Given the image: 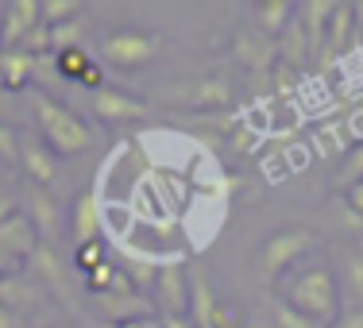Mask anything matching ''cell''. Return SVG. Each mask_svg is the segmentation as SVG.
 Returning a JSON list of instances; mask_svg holds the SVG:
<instances>
[{"instance_id":"obj_30","label":"cell","mask_w":363,"mask_h":328,"mask_svg":"<svg viewBox=\"0 0 363 328\" xmlns=\"http://www.w3.org/2000/svg\"><path fill=\"white\" fill-rule=\"evenodd\" d=\"M344 201L352 205V213H363V182H356V186L344 189Z\"/></svg>"},{"instance_id":"obj_22","label":"cell","mask_w":363,"mask_h":328,"mask_svg":"<svg viewBox=\"0 0 363 328\" xmlns=\"http://www.w3.org/2000/svg\"><path fill=\"white\" fill-rule=\"evenodd\" d=\"M194 105H228V85L224 81H201V85H194V93H186Z\"/></svg>"},{"instance_id":"obj_13","label":"cell","mask_w":363,"mask_h":328,"mask_svg":"<svg viewBox=\"0 0 363 328\" xmlns=\"http://www.w3.org/2000/svg\"><path fill=\"white\" fill-rule=\"evenodd\" d=\"M101 301V313L108 317V321H135V317H147V301L140 293H132V298H116V293H97Z\"/></svg>"},{"instance_id":"obj_16","label":"cell","mask_w":363,"mask_h":328,"mask_svg":"<svg viewBox=\"0 0 363 328\" xmlns=\"http://www.w3.org/2000/svg\"><path fill=\"white\" fill-rule=\"evenodd\" d=\"M55 201H50V193L47 189H31L28 193V220L35 224V232L39 236H50L55 232Z\"/></svg>"},{"instance_id":"obj_15","label":"cell","mask_w":363,"mask_h":328,"mask_svg":"<svg viewBox=\"0 0 363 328\" xmlns=\"http://www.w3.org/2000/svg\"><path fill=\"white\" fill-rule=\"evenodd\" d=\"M352 31H356V8H352L348 0H344V4L333 12L328 28H325V43H328V50H344V47H348V39H352Z\"/></svg>"},{"instance_id":"obj_25","label":"cell","mask_w":363,"mask_h":328,"mask_svg":"<svg viewBox=\"0 0 363 328\" xmlns=\"http://www.w3.org/2000/svg\"><path fill=\"white\" fill-rule=\"evenodd\" d=\"M112 282H116V271H112L108 263H97V266L89 271V290H93V293H108Z\"/></svg>"},{"instance_id":"obj_3","label":"cell","mask_w":363,"mask_h":328,"mask_svg":"<svg viewBox=\"0 0 363 328\" xmlns=\"http://www.w3.org/2000/svg\"><path fill=\"white\" fill-rule=\"evenodd\" d=\"M162 39L147 35V31H112V35L101 39V58L108 66H120V70H135V66L151 62L159 55Z\"/></svg>"},{"instance_id":"obj_1","label":"cell","mask_w":363,"mask_h":328,"mask_svg":"<svg viewBox=\"0 0 363 328\" xmlns=\"http://www.w3.org/2000/svg\"><path fill=\"white\" fill-rule=\"evenodd\" d=\"M31 105H35V120H39L43 135H47L50 151H58V154H82V151H89L93 132L66 105L43 97V93H31Z\"/></svg>"},{"instance_id":"obj_17","label":"cell","mask_w":363,"mask_h":328,"mask_svg":"<svg viewBox=\"0 0 363 328\" xmlns=\"http://www.w3.org/2000/svg\"><path fill=\"white\" fill-rule=\"evenodd\" d=\"M309 147H313L321 159L344 154V151H348V132H344V124H340V128H336V124H325V128H317V132L309 135Z\"/></svg>"},{"instance_id":"obj_14","label":"cell","mask_w":363,"mask_h":328,"mask_svg":"<svg viewBox=\"0 0 363 328\" xmlns=\"http://www.w3.org/2000/svg\"><path fill=\"white\" fill-rule=\"evenodd\" d=\"M101 228V213H97V193H85L74 209V239L77 244H93Z\"/></svg>"},{"instance_id":"obj_21","label":"cell","mask_w":363,"mask_h":328,"mask_svg":"<svg viewBox=\"0 0 363 328\" xmlns=\"http://www.w3.org/2000/svg\"><path fill=\"white\" fill-rule=\"evenodd\" d=\"M89 66H93V58L85 55L82 47H70V50H62V55H58V74L70 77V81H82Z\"/></svg>"},{"instance_id":"obj_28","label":"cell","mask_w":363,"mask_h":328,"mask_svg":"<svg viewBox=\"0 0 363 328\" xmlns=\"http://www.w3.org/2000/svg\"><path fill=\"white\" fill-rule=\"evenodd\" d=\"M0 159L4 162H20V140L12 135V128L0 124Z\"/></svg>"},{"instance_id":"obj_33","label":"cell","mask_w":363,"mask_h":328,"mask_svg":"<svg viewBox=\"0 0 363 328\" xmlns=\"http://www.w3.org/2000/svg\"><path fill=\"white\" fill-rule=\"evenodd\" d=\"M159 324H162V328H194V324L186 321V317H174V313H167V317H162Z\"/></svg>"},{"instance_id":"obj_8","label":"cell","mask_w":363,"mask_h":328,"mask_svg":"<svg viewBox=\"0 0 363 328\" xmlns=\"http://www.w3.org/2000/svg\"><path fill=\"white\" fill-rule=\"evenodd\" d=\"M155 293H159V305L174 317L189 313V290H186V274L178 271V263H167L155 274Z\"/></svg>"},{"instance_id":"obj_20","label":"cell","mask_w":363,"mask_h":328,"mask_svg":"<svg viewBox=\"0 0 363 328\" xmlns=\"http://www.w3.org/2000/svg\"><path fill=\"white\" fill-rule=\"evenodd\" d=\"M77 12H82V0H39V20L47 28H55L62 20H74Z\"/></svg>"},{"instance_id":"obj_32","label":"cell","mask_w":363,"mask_h":328,"mask_svg":"<svg viewBox=\"0 0 363 328\" xmlns=\"http://www.w3.org/2000/svg\"><path fill=\"white\" fill-rule=\"evenodd\" d=\"M116 328H162V324L151 321V317H135V321H120Z\"/></svg>"},{"instance_id":"obj_11","label":"cell","mask_w":363,"mask_h":328,"mask_svg":"<svg viewBox=\"0 0 363 328\" xmlns=\"http://www.w3.org/2000/svg\"><path fill=\"white\" fill-rule=\"evenodd\" d=\"M236 55H240V62H247L252 70H263L274 58V43H271V35H263V31H244V35H236Z\"/></svg>"},{"instance_id":"obj_34","label":"cell","mask_w":363,"mask_h":328,"mask_svg":"<svg viewBox=\"0 0 363 328\" xmlns=\"http://www.w3.org/2000/svg\"><path fill=\"white\" fill-rule=\"evenodd\" d=\"M16 213V205H12V197H0V220H8Z\"/></svg>"},{"instance_id":"obj_29","label":"cell","mask_w":363,"mask_h":328,"mask_svg":"<svg viewBox=\"0 0 363 328\" xmlns=\"http://www.w3.org/2000/svg\"><path fill=\"white\" fill-rule=\"evenodd\" d=\"M279 324H282V328H317L313 321H306V317H301L298 309H290V305L279 309Z\"/></svg>"},{"instance_id":"obj_4","label":"cell","mask_w":363,"mask_h":328,"mask_svg":"<svg viewBox=\"0 0 363 328\" xmlns=\"http://www.w3.org/2000/svg\"><path fill=\"white\" fill-rule=\"evenodd\" d=\"M35 244H39V232L28 217L12 213L8 220H0V274L20 266L28 255H35Z\"/></svg>"},{"instance_id":"obj_23","label":"cell","mask_w":363,"mask_h":328,"mask_svg":"<svg viewBox=\"0 0 363 328\" xmlns=\"http://www.w3.org/2000/svg\"><path fill=\"white\" fill-rule=\"evenodd\" d=\"M356 182H363V143L356 147V151H348V162H344L340 174H336V186L340 189H348Z\"/></svg>"},{"instance_id":"obj_31","label":"cell","mask_w":363,"mask_h":328,"mask_svg":"<svg viewBox=\"0 0 363 328\" xmlns=\"http://www.w3.org/2000/svg\"><path fill=\"white\" fill-rule=\"evenodd\" d=\"M333 328H363V309H352L348 317H336Z\"/></svg>"},{"instance_id":"obj_18","label":"cell","mask_w":363,"mask_h":328,"mask_svg":"<svg viewBox=\"0 0 363 328\" xmlns=\"http://www.w3.org/2000/svg\"><path fill=\"white\" fill-rule=\"evenodd\" d=\"M85 28H89V23H85L82 16H74V20L55 23V28H50V50H55V55H62V50H70V47H82Z\"/></svg>"},{"instance_id":"obj_7","label":"cell","mask_w":363,"mask_h":328,"mask_svg":"<svg viewBox=\"0 0 363 328\" xmlns=\"http://www.w3.org/2000/svg\"><path fill=\"white\" fill-rule=\"evenodd\" d=\"M39 0H8V12H4V31H0V50L8 47H20L23 35L31 28H39Z\"/></svg>"},{"instance_id":"obj_5","label":"cell","mask_w":363,"mask_h":328,"mask_svg":"<svg viewBox=\"0 0 363 328\" xmlns=\"http://www.w3.org/2000/svg\"><path fill=\"white\" fill-rule=\"evenodd\" d=\"M313 244V232H306V228H282V232H274L271 239H267V247H263V274L267 278H279L282 271L294 263L298 255H306V247Z\"/></svg>"},{"instance_id":"obj_2","label":"cell","mask_w":363,"mask_h":328,"mask_svg":"<svg viewBox=\"0 0 363 328\" xmlns=\"http://www.w3.org/2000/svg\"><path fill=\"white\" fill-rule=\"evenodd\" d=\"M290 309H298L306 321L328 324L336 317V278L328 266H313V271L298 274L290 286Z\"/></svg>"},{"instance_id":"obj_24","label":"cell","mask_w":363,"mask_h":328,"mask_svg":"<svg viewBox=\"0 0 363 328\" xmlns=\"http://www.w3.org/2000/svg\"><path fill=\"white\" fill-rule=\"evenodd\" d=\"M20 47L28 50V55H35V58H39L43 50L50 47V28H47V23H39V28H31L28 35H23V43H20Z\"/></svg>"},{"instance_id":"obj_27","label":"cell","mask_w":363,"mask_h":328,"mask_svg":"<svg viewBox=\"0 0 363 328\" xmlns=\"http://www.w3.org/2000/svg\"><path fill=\"white\" fill-rule=\"evenodd\" d=\"M97 263H105V251H101L97 239H93V244H77V266H82V271H93Z\"/></svg>"},{"instance_id":"obj_26","label":"cell","mask_w":363,"mask_h":328,"mask_svg":"<svg viewBox=\"0 0 363 328\" xmlns=\"http://www.w3.org/2000/svg\"><path fill=\"white\" fill-rule=\"evenodd\" d=\"M348 286H352V298L363 309V255H348Z\"/></svg>"},{"instance_id":"obj_10","label":"cell","mask_w":363,"mask_h":328,"mask_svg":"<svg viewBox=\"0 0 363 328\" xmlns=\"http://www.w3.org/2000/svg\"><path fill=\"white\" fill-rule=\"evenodd\" d=\"M31 70H35V55H28L23 47L0 50V85L4 89H23Z\"/></svg>"},{"instance_id":"obj_9","label":"cell","mask_w":363,"mask_h":328,"mask_svg":"<svg viewBox=\"0 0 363 328\" xmlns=\"http://www.w3.org/2000/svg\"><path fill=\"white\" fill-rule=\"evenodd\" d=\"M20 162H23V170H28V182H35L39 189H47L58 178L55 151H47V147L35 143V140H23L20 143Z\"/></svg>"},{"instance_id":"obj_12","label":"cell","mask_w":363,"mask_h":328,"mask_svg":"<svg viewBox=\"0 0 363 328\" xmlns=\"http://www.w3.org/2000/svg\"><path fill=\"white\" fill-rule=\"evenodd\" d=\"M340 4L344 0H306V43L309 47H321L325 43V28Z\"/></svg>"},{"instance_id":"obj_6","label":"cell","mask_w":363,"mask_h":328,"mask_svg":"<svg viewBox=\"0 0 363 328\" xmlns=\"http://www.w3.org/2000/svg\"><path fill=\"white\" fill-rule=\"evenodd\" d=\"M93 112H97V120H105V124H120V120H143L147 105L135 97H128V93H120V89L101 85V89H93Z\"/></svg>"},{"instance_id":"obj_19","label":"cell","mask_w":363,"mask_h":328,"mask_svg":"<svg viewBox=\"0 0 363 328\" xmlns=\"http://www.w3.org/2000/svg\"><path fill=\"white\" fill-rule=\"evenodd\" d=\"M189 313H194L197 328H217V324H213V317H217V305H213L209 286H205L201 278H194V286H189Z\"/></svg>"}]
</instances>
